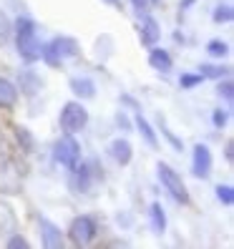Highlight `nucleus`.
<instances>
[{"instance_id": "4be33fe9", "label": "nucleus", "mask_w": 234, "mask_h": 249, "mask_svg": "<svg viewBox=\"0 0 234 249\" xmlns=\"http://www.w3.org/2000/svg\"><path fill=\"white\" fill-rule=\"evenodd\" d=\"M216 93H219V98H224L227 104L232 106V101H234V83H232V78H229V76H224V78H219V86H216Z\"/></svg>"}, {"instance_id": "0eeeda50", "label": "nucleus", "mask_w": 234, "mask_h": 249, "mask_svg": "<svg viewBox=\"0 0 234 249\" xmlns=\"http://www.w3.org/2000/svg\"><path fill=\"white\" fill-rule=\"evenodd\" d=\"M23 189V174L10 156H0V194L16 196Z\"/></svg>"}, {"instance_id": "c756f323", "label": "nucleus", "mask_w": 234, "mask_h": 249, "mask_svg": "<svg viewBox=\"0 0 234 249\" xmlns=\"http://www.w3.org/2000/svg\"><path fill=\"white\" fill-rule=\"evenodd\" d=\"M227 121H229V111H227V108H216V111L212 113V124H214L216 128H224Z\"/></svg>"}, {"instance_id": "dca6fc26", "label": "nucleus", "mask_w": 234, "mask_h": 249, "mask_svg": "<svg viewBox=\"0 0 234 249\" xmlns=\"http://www.w3.org/2000/svg\"><path fill=\"white\" fill-rule=\"evenodd\" d=\"M134 126L139 128V134L144 136V141L151 146V149H159V139H156V131L151 128V124L144 119V113L141 111H136V116H134Z\"/></svg>"}, {"instance_id": "9d476101", "label": "nucleus", "mask_w": 234, "mask_h": 249, "mask_svg": "<svg viewBox=\"0 0 234 249\" xmlns=\"http://www.w3.org/2000/svg\"><path fill=\"white\" fill-rule=\"evenodd\" d=\"M38 229H40V244L46 249H61V247H66V237H63L61 227H55L51 219L38 216Z\"/></svg>"}, {"instance_id": "e433bc0d", "label": "nucleus", "mask_w": 234, "mask_h": 249, "mask_svg": "<svg viewBox=\"0 0 234 249\" xmlns=\"http://www.w3.org/2000/svg\"><path fill=\"white\" fill-rule=\"evenodd\" d=\"M159 3H162V0H149V5H159Z\"/></svg>"}, {"instance_id": "423d86ee", "label": "nucleus", "mask_w": 234, "mask_h": 249, "mask_svg": "<svg viewBox=\"0 0 234 249\" xmlns=\"http://www.w3.org/2000/svg\"><path fill=\"white\" fill-rule=\"evenodd\" d=\"M96 237H98V224H96V219L89 216V214L76 216L71 222V227H68V239H71L73 247H86V244H91Z\"/></svg>"}, {"instance_id": "4468645a", "label": "nucleus", "mask_w": 234, "mask_h": 249, "mask_svg": "<svg viewBox=\"0 0 234 249\" xmlns=\"http://www.w3.org/2000/svg\"><path fill=\"white\" fill-rule=\"evenodd\" d=\"M149 66H151L154 71H159V73H169L171 66H174V61H171L169 51L151 46V51H149Z\"/></svg>"}, {"instance_id": "1a4fd4ad", "label": "nucleus", "mask_w": 234, "mask_h": 249, "mask_svg": "<svg viewBox=\"0 0 234 249\" xmlns=\"http://www.w3.org/2000/svg\"><path fill=\"white\" fill-rule=\"evenodd\" d=\"M212 151L207 143H197L194 146V154H192V174L197 179H209L212 177Z\"/></svg>"}, {"instance_id": "a878e982", "label": "nucleus", "mask_w": 234, "mask_h": 249, "mask_svg": "<svg viewBox=\"0 0 234 249\" xmlns=\"http://www.w3.org/2000/svg\"><path fill=\"white\" fill-rule=\"evenodd\" d=\"M214 192H216V199L222 201L224 207H232V204H234V189L229 184H219Z\"/></svg>"}, {"instance_id": "f257e3e1", "label": "nucleus", "mask_w": 234, "mask_h": 249, "mask_svg": "<svg viewBox=\"0 0 234 249\" xmlns=\"http://www.w3.org/2000/svg\"><path fill=\"white\" fill-rule=\"evenodd\" d=\"M13 33H16V46H18V53L25 63H36L40 61V40H38V28H36V20L28 18V16H20L13 25Z\"/></svg>"}, {"instance_id": "b1692460", "label": "nucleus", "mask_w": 234, "mask_h": 249, "mask_svg": "<svg viewBox=\"0 0 234 249\" xmlns=\"http://www.w3.org/2000/svg\"><path fill=\"white\" fill-rule=\"evenodd\" d=\"M207 53H209L212 58H224V55H229V43L214 38V40L207 43Z\"/></svg>"}, {"instance_id": "5701e85b", "label": "nucleus", "mask_w": 234, "mask_h": 249, "mask_svg": "<svg viewBox=\"0 0 234 249\" xmlns=\"http://www.w3.org/2000/svg\"><path fill=\"white\" fill-rule=\"evenodd\" d=\"M201 83H204L201 73H181V78H179L181 91H192V89H197V86H201Z\"/></svg>"}, {"instance_id": "aec40b11", "label": "nucleus", "mask_w": 234, "mask_h": 249, "mask_svg": "<svg viewBox=\"0 0 234 249\" xmlns=\"http://www.w3.org/2000/svg\"><path fill=\"white\" fill-rule=\"evenodd\" d=\"M16 139H18L20 149H23L25 154H31V151L36 149V139H33V134H31L25 126H16Z\"/></svg>"}, {"instance_id": "c9c22d12", "label": "nucleus", "mask_w": 234, "mask_h": 249, "mask_svg": "<svg viewBox=\"0 0 234 249\" xmlns=\"http://www.w3.org/2000/svg\"><path fill=\"white\" fill-rule=\"evenodd\" d=\"M104 3H108V5H113V8H121V0H104Z\"/></svg>"}, {"instance_id": "f3484780", "label": "nucleus", "mask_w": 234, "mask_h": 249, "mask_svg": "<svg viewBox=\"0 0 234 249\" xmlns=\"http://www.w3.org/2000/svg\"><path fill=\"white\" fill-rule=\"evenodd\" d=\"M149 222H151V229L154 234H164L166 231V212L159 201H154L149 207Z\"/></svg>"}, {"instance_id": "20e7f679", "label": "nucleus", "mask_w": 234, "mask_h": 249, "mask_svg": "<svg viewBox=\"0 0 234 249\" xmlns=\"http://www.w3.org/2000/svg\"><path fill=\"white\" fill-rule=\"evenodd\" d=\"M156 177L162 181V186L166 189V194L177 201V204H189V189L181 179V174L177 169H171L166 161H159L156 164Z\"/></svg>"}, {"instance_id": "6e6552de", "label": "nucleus", "mask_w": 234, "mask_h": 249, "mask_svg": "<svg viewBox=\"0 0 234 249\" xmlns=\"http://www.w3.org/2000/svg\"><path fill=\"white\" fill-rule=\"evenodd\" d=\"M53 159L68 171L81 161V143L73 139V134H63L53 143Z\"/></svg>"}, {"instance_id": "72a5a7b5", "label": "nucleus", "mask_w": 234, "mask_h": 249, "mask_svg": "<svg viewBox=\"0 0 234 249\" xmlns=\"http://www.w3.org/2000/svg\"><path fill=\"white\" fill-rule=\"evenodd\" d=\"M116 222H119V224H131V216H126V214H119V216H116Z\"/></svg>"}, {"instance_id": "a211bd4d", "label": "nucleus", "mask_w": 234, "mask_h": 249, "mask_svg": "<svg viewBox=\"0 0 234 249\" xmlns=\"http://www.w3.org/2000/svg\"><path fill=\"white\" fill-rule=\"evenodd\" d=\"M18 101V89L8 78H0V108H13Z\"/></svg>"}, {"instance_id": "7c9ffc66", "label": "nucleus", "mask_w": 234, "mask_h": 249, "mask_svg": "<svg viewBox=\"0 0 234 249\" xmlns=\"http://www.w3.org/2000/svg\"><path fill=\"white\" fill-rule=\"evenodd\" d=\"M131 5H134V10L139 13V16H146V13H149V0H131Z\"/></svg>"}, {"instance_id": "bb28decb", "label": "nucleus", "mask_w": 234, "mask_h": 249, "mask_svg": "<svg viewBox=\"0 0 234 249\" xmlns=\"http://www.w3.org/2000/svg\"><path fill=\"white\" fill-rule=\"evenodd\" d=\"M159 128H162V134L166 136V141L174 146V149H177V151H184V141H181V139H177V136H174L171 131L166 128V124H164V116H162V113H159Z\"/></svg>"}, {"instance_id": "cd10ccee", "label": "nucleus", "mask_w": 234, "mask_h": 249, "mask_svg": "<svg viewBox=\"0 0 234 249\" xmlns=\"http://www.w3.org/2000/svg\"><path fill=\"white\" fill-rule=\"evenodd\" d=\"M5 247H8V249H20V247H31V242H28L23 234H16V231H13V234H8Z\"/></svg>"}, {"instance_id": "9b49d317", "label": "nucleus", "mask_w": 234, "mask_h": 249, "mask_svg": "<svg viewBox=\"0 0 234 249\" xmlns=\"http://www.w3.org/2000/svg\"><path fill=\"white\" fill-rule=\"evenodd\" d=\"M139 38H141V43H144L146 48L156 46V43H159V38H162V28H159L156 18H151L149 13H146V16H144V20H141V28H139Z\"/></svg>"}, {"instance_id": "2f4dec72", "label": "nucleus", "mask_w": 234, "mask_h": 249, "mask_svg": "<svg viewBox=\"0 0 234 249\" xmlns=\"http://www.w3.org/2000/svg\"><path fill=\"white\" fill-rule=\"evenodd\" d=\"M116 124H119V128H126V131H131V119L124 113V111H119L116 113Z\"/></svg>"}, {"instance_id": "2eb2a0df", "label": "nucleus", "mask_w": 234, "mask_h": 249, "mask_svg": "<svg viewBox=\"0 0 234 249\" xmlns=\"http://www.w3.org/2000/svg\"><path fill=\"white\" fill-rule=\"evenodd\" d=\"M71 91L81 101H89V98L96 96V83L89 76H76V78H71Z\"/></svg>"}, {"instance_id": "6ab92c4d", "label": "nucleus", "mask_w": 234, "mask_h": 249, "mask_svg": "<svg viewBox=\"0 0 234 249\" xmlns=\"http://www.w3.org/2000/svg\"><path fill=\"white\" fill-rule=\"evenodd\" d=\"M13 231H16V214L8 204H0V237H8Z\"/></svg>"}, {"instance_id": "f704fd0d", "label": "nucleus", "mask_w": 234, "mask_h": 249, "mask_svg": "<svg viewBox=\"0 0 234 249\" xmlns=\"http://www.w3.org/2000/svg\"><path fill=\"white\" fill-rule=\"evenodd\" d=\"M194 5V0H181V10H186V8H192Z\"/></svg>"}, {"instance_id": "39448f33", "label": "nucleus", "mask_w": 234, "mask_h": 249, "mask_svg": "<svg viewBox=\"0 0 234 249\" xmlns=\"http://www.w3.org/2000/svg\"><path fill=\"white\" fill-rule=\"evenodd\" d=\"M58 124H61L63 134H78V131H83L86 124H89V111H86V106L81 101H68L61 108Z\"/></svg>"}, {"instance_id": "4c0bfd02", "label": "nucleus", "mask_w": 234, "mask_h": 249, "mask_svg": "<svg viewBox=\"0 0 234 249\" xmlns=\"http://www.w3.org/2000/svg\"><path fill=\"white\" fill-rule=\"evenodd\" d=\"M0 143H3V139H0Z\"/></svg>"}, {"instance_id": "ddd939ff", "label": "nucleus", "mask_w": 234, "mask_h": 249, "mask_svg": "<svg viewBox=\"0 0 234 249\" xmlns=\"http://www.w3.org/2000/svg\"><path fill=\"white\" fill-rule=\"evenodd\" d=\"M40 89H43V81H40V76H38L36 71L25 68V71L18 73V91H20V93H25V96H36Z\"/></svg>"}, {"instance_id": "f03ea898", "label": "nucleus", "mask_w": 234, "mask_h": 249, "mask_svg": "<svg viewBox=\"0 0 234 249\" xmlns=\"http://www.w3.org/2000/svg\"><path fill=\"white\" fill-rule=\"evenodd\" d=\"M78 53H81V46H78L76 38L58 36V38H53L51 43H46V46L40 48V61H46L51 68H61L63 61L76 58Z\"/></svg>"}, {"instance_id": "473e14b6", "label": "nucleus", "mask_w": 234, "mask_h": 249, "mask_svg": "<svg viewBox=\"0 0 234 249\" xmlns=\"http://www.w3.org/2000/svg\"><path fill=\"white\" fill-rule=\"evenodd\" d=\"M224 159L229 161V164L234 161V141H232V139H229V141L224 143Z\"/></svg>"}, {"instance_id": "f8f14e48", "label": "nucleus", "mask_w": 234, "mask_h": 249, "mask_svg": "<svg viewBox=\"0 0 234 249\" xmlns=\"http://www.w3.org/2000/svg\"><path fill=\"white\" fill-rule=\"evenodd\" d=\"M108 154L119 166H128L131 159H134V149H131V143L126 139H113L108 143Z\"/></svg>"}, {"instance_id": "c85d7f7f", "label": "nucleus", "mask_w": 234, "mask_h": 249, "mask_svg": "<svg viewBox=\"0 0 234 249\" xmlns=\"http://www.w3.org/2000/svg\"><path fill=\"white\" fill-rule=\"evenodd\" d=\"M10 33H13V25H10V20H8L5 13L0 10V43H5Z\"/></svg>"}, {"instance_id": "7ed1b4c3", "label": "nucleus", "mask_w": 234, "mask_h": 249, "mask_svg": "<svg viewBox=\"0 0 234 249\" xmlns=\"http://www.w3.org/2000/svg\"><path fill=\"white\" fill-rule=\"evenodd\" d=\"M96 179H104V169H98V161H96V159L81 161V164H76V166L71 169L68 186H71L76 194H89Z\"/></svg>"}, {"instance_id": "412c9836", "label": "nucleus", "mask_w": 234, "mask_h": 249, "mask_svg": "<svg viewBox=\"0 0 234 249\" xmlns=\"http://www.w3.org/2000/svg\"><path fill=\"white\" fill-rule=\"evenodd\" d=\"M229 71L232 68H227V66H209V63H204V66H199V73L204 78H224V76H229Z\"/></svg>"}, {"instance_id": "393cba45", "label": "nucleus", "mask_w": 234, "mask_h": 249, "mask_svg": "<svg viewBox=\"0 0 234 249\" xmlns=\"http://www.w3.org/2000/svg\"><path fill=\"white\" fill-rule=\"evenodd\" d=\"M212 18H214V23H232V18H234V10H232V5H229V3H224V5H216Z\"/></svg>"}]
</instances>
